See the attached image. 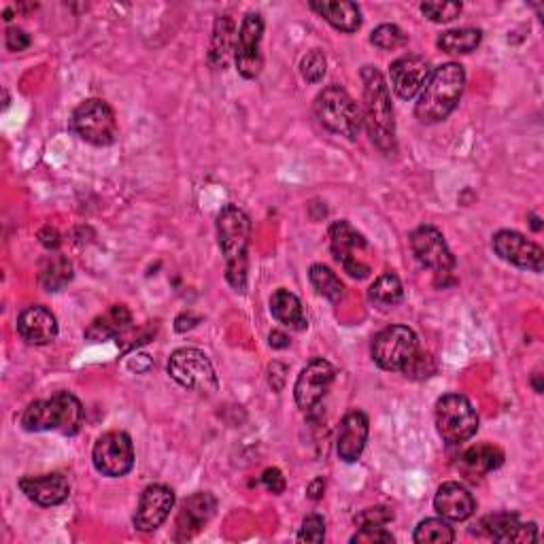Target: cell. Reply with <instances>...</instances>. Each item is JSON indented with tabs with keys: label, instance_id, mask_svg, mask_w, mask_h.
Here are the masks:
<instances>
[{
	"label": "cell",
	"instance_id": "1",
	"mask_svg": "<svg viewBox=\"0 0 544 544\" xmlns=\"http://www.w3.org/2000/svg\"><path fill=\"white\" fill-rule=\"evenodd\" d=\"M249 236V215L241 207H236V204H226L217 215V243L226 262V279L236 292H245L247 289Z\"/></svg>",
	"mask_w": 544,
	"mask_h": 544
},
{
	"label": "cell",
	"instance_id": "2",
	"mask_svg": "<svg viewBox=\"0 0 544 544\" xmlns=\"http://www.w3.org/2000/svg\"><path fill=\"white\" fill-rule=\"evenodd\" d=\"M364 115L362 124L370 136L372 145L383 153L396 151V122L394 107H391L389 85L385 77L374 66H364Z\"/></svg>",
	"mask_w": 544,
	"mask_h": 544
},
{
	"label": "cell",
	"instance_id": "3",
	"mask_svg": "<svg viewBox=\"0 0 544 544\" xmlns=\"http://www.w3.org/2000/svg\"><path fill=\"white\" fill-rule=\"evenodd\" d=\"M466 88V71L464 66L455 62L442 64L425 81L423 90L419 92L415 115L421 124H438L442 119H447L455 107L459 98H462Z\"/></svg>",
	"mask_w": 544,
	"mask_h": 544
},
{
	"label": "cell",
	"instance_id": "4",
	"mask_svg": "<svg viewBox=\"0 0 544 544\" xmlns=\"http://www.w3.org/2000/svg\"><path fill=\"white\" fill-rule=\"evenodd\" d=\"M83 404L71 391H56L47 400H34L26 406L20 425L26 432H60L73 436L83 425Z\"/></svg>",
	"mask_w": 544,
	"mask_h": 544
},
{
	"label": "cell",
	"instance_id": "5",
	"mask_svg": "<svg viewBox=\"0 0 544 544\" xmlns=\"http://www.w3.org/2000/svg\"><path fill=\"white\" fill-rule=\"evenodd\" d=\"M315 115L323 128L355 141L362 128V111L340 85H328L315 98Z\"/></svg>",
	"mask_w": 544,
	"mask_h": 544
},
{
	"label": "cell",
	"instance_id": "6",
	"mask_svg": "<svg viewBox=\"0 0 544 544\" xmlns=\"http://www.w3.org/2000/svg\"><path fill=\"white\" fill-rule=\"evenodd\" d=\"M168 374L181 387L190 391H200V394H213L219 387L215 368L207 353L194 347H181L168 357Z\"/></svg>",
	"mask_w": 544,
	"mask_h": 544
},
{
	"label": "cell",
	"instance_id": "7",
	"mask_svg": "<svg viewBox=\"0 0 544 544\" xmlns=\"http://www.w3.org/2000/svg\"><path fill=\"white\" fill-rule=\"evenodd\" d=\"M436 430L449 445L470 440L479 430V415L462 394H447L436 402Z\"/></svg>",
	"mask_w": 544,
	"mask_h": 544
},
{
	"label": "cell",
	"instance_id": "8",
	"mask_svg": "<svg viewBox=\"0 0 544 544\" xmlns=\"http://www.w3.org/2000/svg\"><path fill=\"white\" fill-rule=\"evenodd\" d=\"M71 128L81 141L96 147H109L117 141L115 113L100 98L81 102L71 117Z\"/></svg>",
	"mask_w": 544,
	"mask_h": 544
},
{
	"label": "cell",
	"instance_id": "9",
	"mask_svg": "<svg viewBox=\"0 0 544 544\" xmlns=\"http://www.w3.org/2000/svg\"><path fill=\"white\" fill-rule=\"evenodd\" d=\"M419 351V338L408 326H389L372 340V360L379 368L398 372L413 360Z\"/></svg>",
	"mask_w": 544,
	"mask_h": 544
},
{
	"label": "cell",
	"instance_id": "10",
	"mask_svg": "<svg viewBox=\"0 0 544 544\" xmlns=\"http://www.w3.org/2000/svg\"><path fill=\"white\" fill-rule=\"evenodd\" d=\"M330 249L334 260L349 277L366 279L370 275V264L362 258L368 251L366 238L357 232L349 221H336L330 228Z\"/></svg>",
	"mask_w": 544,
	"mask_h": 544
},
{
	"label": "cell",
	"instance_id": "11",
	"mask_svg": "<svg viewBox=\"0 0 544 544\" xmlns=\"http://www.w3.org/2000/svg\"><path fill=\"white\" fill-rule=\"evenodd\" d=\"M94 468L109 479L126 476L134 468V445L126 432L102 434L92 449Z\"/></svg>",
	"mask_w": 544,
	"mask_h": 544
},
{
	"label": "cell",
	"instance_id": "12",
	"mask_svg": "<svg viewBox=\"0 0 544 544\" xmlns=\"http://www.w3.org/2000/svg\"><path fill=\"white\" fill-rule=\"evenodd\" d=\"M262 37H264V20L260 13H247L243 24L236 34L234 60L236 68L245 79H255L262 73Z\"/></svg>",
	"mask_w": 544,
	"mask_h": 544
},
{
	"label": "cell",
	"instance_id": "13",
	"mask_svg": "<svg viewBox=\"0 0 544 544\" xmlns=\"http://www.w3.org/2000/svg\"><path fill=\"white\" fill-rule=\"evenodd\" d=\"M411 249L417 262L425 268L434 270V275L438 279L451 277V272L455 270V255L451 253L440 230H436L434 226H419L411 234Z\"/></svg>",
	"mask_w": 544,
	"mask_h": 544
},
{
	"label": "cell",
	"instance_id": "14",
	"mask_svg": "<svg viewBox=\"0 0 544 544\" xmlns=\"http://www.w3.org/2000/svg\"><path fill=\"white\" fill-rule=\"evenodd\" d=\"M334 377H336L334 366L328 360H323V357H315V360L306 364L300 370L294 385V398L300 411L304 413L313 411V408L326 398L330 385L334 383Z\"/></svg>",
	"mask_w": 544,
	"mask_h": 544
},
{
	"label": "cell",
	"instance_id": "15",
	"mask_svg": "<svg viewBox=\"0 0 544 544\" xmlns=\"http://www.w3.org/2000/svg\"><path fill=\"white\" fill-rule=\"evenodd\" d=\"M493 251L498 258L513 264L523 270L542 272L544 266V251L538 243L525 238L521 232L515 230H500L493 234Z\"/></svg>",
	"mask_w": 544,
	"mask_h": 544
},
{
	"label": "cell",
	"instance_id": "16",
	"mask_svg": "<svg viewBox=\"0 0 544 544\" xmlns=\"http://www.w3.org/2000/svg\"><path fill=\"white\" fill-rule=\"evenodd\" d=\"M175 506V493L166 485H149L143 489L134 513V527L139 532H156Z\"/></svg>",
	"mask_w": 544,
	"mask_h": 544
},
{
	"label": "cell",
	"instance_id": "17",
	"mask_svg": "<svg viewBox=\"0 0 544 544\" xmlns=\"http://www.w3.org/2000/svg\"><path fill=\"white\" fill-rule=\"evenodd\" d=\"M432 75V66L423 56L408 54L391 62L389 66V77H391V88L402 98V100H413L421 90L425 81Z\"/></svg>",
	"mask_w": 544,
	"mask_h": 544
},
{
	"label": "cell",
	"instance_id": "18",
	"mask_svg": "<svg viewBox=\"0 0 544 544\" xmlns=\"http://www.w3.org/2000/svg\"><path fill=\"white\" fill-rule=\"evenodd\" d=\"M217 510V500L211 491H198L185 498L177 515V538H194L207 525Z\"/></svg>",
	"mask_w": 544,
	"mask_h": 544
},
{
	"label": "cell",
	"instance_id": "19",
	"mask_svg": "<svg viewBox=\"0 0 544 544\" xmlns=\"http://www.w3.org/2000/svg\"><path fill=\"white\" fill-rule=\"evenodd\" d=\"M20 489L28 500L39 506H58L71 496V483L62 472L41 476H22Z\"/></svg>",
	"mask_w": 544,
	"mask_h": 544
},
{
	"label": "cell",
	"instance_id": "20",
	"mask_svg": "<svg viewBox=\"0 0 544 544\" xmlns=\"http://www.w3.org/2000/svg\"><path fill=\"white\" fill-rule=\"evenodd\" d=\"M17 334H20L28 345L43 347L54 343L58 336V319L45 306H28L17 317Z\"/></svg>",
	"mask_w": 544,
	"mask_h": 544
},
{
	"label": "cell",
	"instance_id": "21",
	"mask_svg": "<svg viewBox=\"0 0 544 544\" xmlns=\"http://www.w3.org/2000/svg\"><path fill=\"white\" fill-rule=\"evenodd\" d=\"M370 432V423L366 413L351 411L340 421L338 438H336V453L345 464H353L362 457L366 449V440Z\"/></svg>",
	"mask_w": 544,
	"mask_h": 544
},
{
	"label": "cell",
	"instance_id": "22",
	"mask_svg": "<svg viewBox=\"0 0 544 544\" xmlns=\"http://www.w3.org/2000/svg\"><path fill=\"white\" fill-rule=\"evenodd\" d=\"M434 508L442 519L466 521L474 515L476 500L472 498V493L464 485L449 481L438 487L436 498H434Z\"/></svg>",
	"mask_w": 544,
	"mask_h": 544
},
{
	"label": "cell",
	"instance_id": "23",
	"mask_svg": "<svg viewBox=\"0 0 544 544\" xmlns=\"http://www.w3.org/2000/svg\"><path fill=\"white\" fill-rule=\"evenodd\" d=\"M481 530L498 542H536L538 527L536 523H521L515 513H496L487 515L481 521Z\"/></svg>",
	"mask_w": 544,
	"mask_h": 544
},
{
	"label": "cell",
	"instance_id": "24",
	"mask_svg": "<svg viewBox=\"0 0 544 544\" xmlns=\"http://www.w3.org/2000/svg\"><path fill=\"white\" fill-rule=\"evenodd\" d=\"M309 7L321 15L332 28L338 32H357L362 26V11L355 3H347V0H313Z\"/></svg>",
	"mask_w": 544,
	"mask_h": 544
},
{
	"label": "cell",
	"instance_id": "25",
	"mask_svg": "<svg viewBox=\"0 0 544 544\" xmlns=\"http://www.w3.org/2000/svg\"><path fill=\"white\" fill-rule=\"evenodd\" d=\"M270 313L275 317L281 326L302 332L309 328V321H306L302 302L296 294L289 292V289H277L275 294L270 298Z\"/></svg>",
	"mask_w": 544,
	"mask_h": 544
},
{
	"label": "cell",
	"instance_id": "26",
	"mask_svg": "<svg viewBox=\"0 0 544 544\" xmlns=\"http://www.w3.org/2000/svg\"><path fill=\"white\" fill-rule=\"evenodd\" d=\"M236 26L230 15H219L213 26V37L209 47V64L213 68H226L232 51L236 47Z\"/></svg>",
	"mask_w": 544,
	"mask_h": 544
},
{
	"label": "cell",
	"instance_id": "27",
	"mask_svg": "<svg viewBox=\"0 0 544 544\" xmlns=\"http://www.w3.org/2000/svg\"><path fill=\"white\" fill-rule=\"evenodd\" d=\"M130 323H132L130 311L124 304H115L105 315H100L98 319L92 321V326L85 330V338L94 340V343H102V340H109L128 330Z\"/></svg>",
	"mask_w": 544,
	"mask_h": 544
},
{
	"label": "cell",
	"instance_id": "28",
	"mask_svg": "<svg viewBox=\"0 0 544 544\" xmlns=\"http://www.w3.org/2000/svg\"><path fill=\"white\" fill-rule=\"evenodd\" d=\"M502 464H504V453H502V449L493 447V445L470 447L462 455V459H459V468L472 476L493 472V470H498Z\"/></svg>",
	"mask_w": 544,
	"mask_h": 544
},
{
	"label": "cell",
	"instance_id": "29",
	"mask_svg": "<svg viewBox=\"0 0 544 544\" xmlns=\"http://www.w3.org/2000/svg\"><path fill=\"white\" fill-rule=\"evenodd\" d=\"M368 300L379 309H394L404 300V285L394 272H385L368 289Z\"/></svg>",
	"mask_w": 544,
	"mask_h": 544
},
{
	"label": "cell",
	"instance_id": "30",
	"mask_svg": "<svg viewBox=\"0 0 544 544\" xmlns=\"http://www.w3.org/2000/svg\"><path fill=\"white\" fill-rule=\"evenodd\" d=\"M73 279V264L68 262L64 255H49L41 264L39 283L45 292H60L64 285Z\"/></svg>",
	"mask_w": 544,
	"mask_h": 544
},
{
	"label": "cell",
	"instance_id": "31",
	"mask_svg": "<svg viewBox=\"0 0 544 544\" xmlns=\"http://www.w3.org/2000/svg\"><path fill=\"white\" fill-rule=\"evenodd\" d=\"M483 32L476 28H457V30H447L442 32L436 45L447 51V54H470L476 47L481 45Z\"/></svg>",
	"mask_w": 544,
	"mask_h": 544
},
{
	"label": "cell",
	"instance_id": "32",
	"mask_svg": "<svg viewBox=\"0 0 544 544\" xmlns=\"http://www.w3.org/2000/svg\"><path fill=\"white\" fill-rule=\"evenodd\" d=\"M309 279L311 285L315 287V292L323 298H328L330 302L338 304L345 298V283L338 279L336 272L323 264H313L309 270Z\"/></svg>",
	"mask_w": 544,
	"mask_h": 544
},
{
	"label": "cell",
	"instance_id": "33",
	"mask_svg": "<svg viewBox=\"0 0 544 544\" xmlns=\"http://www.w3.org/2000/svg\"><path fill=\"white\" fill-rule=\"evenodd\" d=\"M413 540L417 544H449L455 540L453 527L442 519H425L417 525L413 534Z\"/></svg>",
	"mask_w": 544,
	"mask_h": 544
},
{
	"label": "cell",
	"instance_id": "34",
	"mask_svg": "<svg viewBox=\"0 0 544 544\" xmlns=\"http://www.w3.org/2000/svg\"><path fill=\"white\" fill-rule=\"evenodd\" d=\"M370 43L379 49L385 51H394L402 45H406V34L400 26L396 24H381L379 28H374L370 34Z\"/></svg>",
	"mask_w": 544,
	"mask_h": 544
},
{
	"label": "cell",
	"instance_id": "35",
	"mask_svg": "<svg viewBox=\"0 0 544 544\" xmlns=\"http://www.w3.org/2000/svg\"><path fill=\"white\" fill-rule=\"evenodd\" d=\"M326 68H328V60L323 56L321 49H313L306 54L300 62V73L304 77V81L309 83H319L323 77H326Z\"/></svg>",
	"mask_w": 544,
	"mask_h": 544
},
{
	"label": "cell",
	"instance_id": "36",
	"mask_svg": "<svg viewBox=\"0 0 544 544\" xmlns=\"http://www.w3.org/2000/svg\"><path fill=\"white\" fill-rule=\"evenodd\" d=\"M421 13L434 24H449L462 13V3H423Z\"/></svg>",
	"mask_w": 544,
	"mask_h": 544
},
{
	"label": "cell",
	"instance_id": "37",
	"mask_svg": "<svg viewBox=\"0 0 544 544\" xmlns=\"http://www.w3.org/2000/svg\"><path fill=\"white\" fill-rule=\"evenodd\" d=\"M396 542L394 534L387 532L383 525H366L360 532L351 536V544H391Z\"/></svg>",
	"mask_w": 544,
	"mask_h": 544
},
{
	"label": "cell",
	"instance_id": "38",
	"mask_svg": "<svg viewBox=\"0 0 544 544\" xmlns=\"http://www.w3.org/2000/svg\"><path fill=\"white\" fill-rule=\"evenodd\" d=\"M323 538H326V521H323V517H319V515H309V517H306L302 521L298 540L300 542L319 544V542H323Z\"/></svg>",
	"mask_w": 544,
	"mask_h": 544
},
{
	"label": "cell",
	"instance_id": "39",
	"mask_svg": "<svg viewBox=\"0 0 544 544\" xmlns=\"http://www.w3.org/2000/svg\"><path fill=\"white\" fill-rule=\"evenodd\" d=\"M394 521V513L387 506H372L362 510L360 515H355V525L366 527V525H387Z\"/></svg>",
	"mask_w": 544,
	"mask_h": 544
},
{
	"label": "cell",
	"instance_id": "40",
	"mask_svg": "<svg viewBox=\"0 0 544 544\" xmlns=\"http://www.w3.org/2000/svg\"><path fill=\"white\" fill-rule=\"evenodd\" d=\"M436 370L434 366V360L428 355V353H415V357L411 362L406 364V368L402 372H406V377H413V379H425L430 377V374Z\"/></svg>",
	"mask_w": 544,
	"mask_h": 544
},
{
	"label": "cell",
	"instance_id": "41",
	"mask_svg": "<svg viewBox=\"0 0 544 544\" xmlns=\"http://www.w3.org/2000/svg\"><path fill=\"white\" fill-rule=\"evenodd\" d=\"M262 483L270 493H275V496H281V493L285 491V476H283V472L279 468L264 470Z\"/></svg>",
	"mask_w": 544,
	"mask_h": 544
},
{
	"label": "cell",
	"instance_id": "42",
	"mask_svg": "<svg viewBox=\"0 0 544 544\" xmlns=\"http://www.w3.org/2000/svg\"><path fill=\"white\" fill-rule=\"evenodd\" d=\"M30 47V37L22 28H9L7 30V49L9 51H24Z\"/></svg>",
	"mask_w": 544,
	"mask_h": 544
},
{
	"label": "cell",
	"instance_id": "43",
	"mask_svg": "<svg viewBox=\"0 0 544 544\" xmlns=\"http://www.w3.org/2000/svg\"><path fill=\"white\" fill-rule=\"evenodd\" d=\"M268 372H270V385H272V389L281 391V389L285 387V372H287V366L275 362V364H270Z\"/></svg>",
	"mask_w": 544,
	"mask_h": 544
},
{
	"label": "cell",
	"instance_id": "44",
	"mask_svg": "<svg viewBox=\"0 0 544 544\" xmlns=\"http://www.w3.org/2000/svg\"><path fill=\"white\" fill-rule=\"evenodd\" d=\"M39 238H41V245L47 247V249H58L60 247V234L54 228H49V226L43 228L39 232Z\"/></svg>",
	"mask_w": 544,
	"mask_h": 544
},
{
	"label": "cell",
	"instance_id": "45",
	"mask_svg": "<svg viewBox=\"0 0 544 544\" xmlns=\"http://www.w3.org/2000/svg\"><path fill=\"white\" fill-rule=\"evenodd\" d=\"M268 343L272 349H285V347H289V338H287V334L275 330V332H270Z\"/></svg>",
	"mask_w": 544,
	"mask_h": 544
},
{
	"label": "cell",
	"instance_id": "46",
	"mask_svg": "<svg viewBox=\"0 0 544 544\" xmlns=\"http://www.w3.org/2000/svg\"><path fill=\"white\" fill-rule=\"evenodd\" d=\"M323 491H326V481L323 479H315L309 489H306V493H309L311 500H321L323 498Z\"/></svg>",
	"mask_w": 544,
	"mask_h": 544
}]
</instances>
